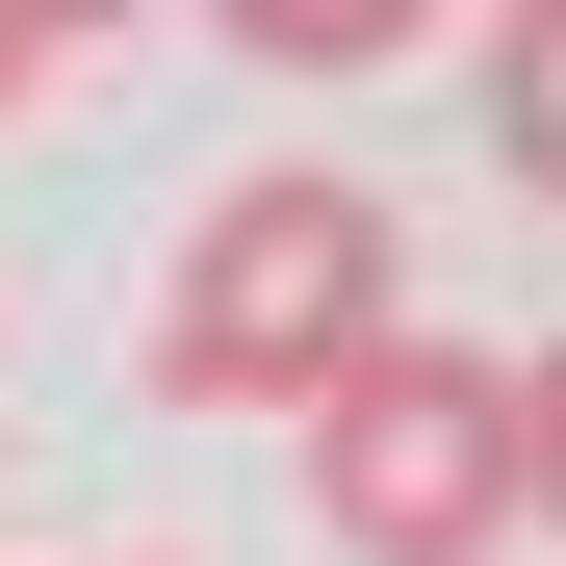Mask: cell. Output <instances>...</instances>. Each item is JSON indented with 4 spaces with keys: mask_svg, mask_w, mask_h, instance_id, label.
Instances as JSON below:
<instances>
[{
    "mask_svg": "<svg viewBox=\"0 0 566 566\" xmlns=\"http://www.w3.org/2000/svg\"><path fill=\"white\" fill-rule=\"evenodd\" d=\"M463 129H490V180H515V207H566V0H515V27L463 52Z\"/></svg>",
    "mask_w": 566,
    "mask_h": 566,
    "instance_id": "3957f363",
    "label": "cell"
},
{
    "mask_svg": "<svg viewBox=\"0 0 566 566\" xmlns=\"http://www.w3.org/2000/svg\"><path fill=\"white\" fill-rule=\"evenodd\" d=\"M283 438H310L335 566H490L515 541V360H463V335H387L360 387H310Z\"/></svg>",
    "mask_w": 566,
    "mask_h": 566,
    "instance_id": "7a4b0ae2",
    "label": "cell"
},
{
    "mask_svg": "<svg viewBox=\"0 0 566 566\" xmlns=\"http://www.w3.org/2000/svg\"><path fill=\"white\" fill-rule=\"evenodd\" d=\"M387 27H412V0H232V52H283V77H360Z\"/></svg>",
    "mask_w": 566,
    "mask_h": 566,
    "instance_id": "277c9868",
    "label": "cell"
},
{
    "mask_svg": "<svg viewBox=\"0 0 566 566\" xmlns=\"http://www.w3.org/2000/svg\"><path fill=\"white\" fill-rule=\"evenodd\" d=\"M387 335H412V232L360 207V180L258 155V180L180 207V283H155V387H180V412H310V387H360Z\"/></svg>",
    "mask_w": 566,
    "mask_h": 566,
    "instance_id": "6da1fadb",
    "label": "cell"
},
{
    "mask_svg": "<svg viewBox=\"0 0 566 566\" xmlns=\"http://www.w3.org/2000/svg\"><path fill=\"white\" fill-rule=\"evenodd\" d=\"M515 515H541V541H566V335H541V360H515Z\"/></svg>",
    "mask_w": 566,
    "mask_h": 566,
    "instance_id": "5b68a950",
    "label": "cell"
},
{
    "mask_svg": "<svg viewBox=\"0 0 566 566\" xmlns=\"http://www.w3.org/2000/svg\"><path fill=\"white\" fill-rule=\"evenodd\" d=\"M27 104H52V27H0V129H27Z\"/></svg>",
    "mask_w": 566,
    "mask_h": 566,
    "instance_id": "8992f818",
    "label": "cell"
}]
</instances>
